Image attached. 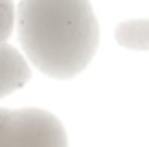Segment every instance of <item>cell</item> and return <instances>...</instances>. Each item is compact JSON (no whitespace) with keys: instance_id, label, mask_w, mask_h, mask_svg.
Returning <instances> with one entry per match:
<instances>
[{"instance_id":"6da1fadb","label":"cell","mask_w":149,"mask_h":147,"mask_svg":"<svg viewBox=\"0 0 149 147\" xmlns=\"http://www.w3.org/2000/svg\"><path fill=\"white\" fill-rule=\"evenodd\" d=\"M19 41L28 61L67 80L95 56L100 28L89 0H19Z\"/></svg>"},{"instance_id":"7a4b0ae2","label":"cell","mask_w":149,"mask_h":147,"mask_svg":"<svg viewBox=\"0 0 149 147\" xmlns=\"http://www.w3.org/2000/svg\"><path fill=\"white\" fill-rule=\"evenodd\" d=\"M0 147H67V134L48 110L0 108Z\"/></svg>"},{"instance_id":"3957f363","label":"cell","mask_w":149,"mask_h":147,"mask_svg":"<svg viewBox=\"0 0 149 147\" xmlns=\"http://www.w3.org/2000/svg\"><path fill=\"white\" fill-rule=\"evenodd\" d=\"M30 80V67L26 59L15 48L0 43V98L22 89Z\"/></svg>"},{"instance_id":"277c9868","label":"cell","mask_w":149,"mask_h":147,"mask_svg":"<svg viewBox=\"0 0 149 147\" xmlns=\"http://www.w3.org/2000/svg\"><path fill=\"white\" fill-rule=\"evenodd\" d=\"M117 43L127 50H149V20H127L115 30Z\"/></svg>"},{"instance_id":"5b68a950","label":"cell","mask_w":149,"mask_h":147,"mask_svg":"<svg viewBox=\"0 0 149 147\" xmlns=\"http://www.w3.org/2000/svg\"><path fill=\"white\" fill-rule=\"evenodd\" d=\"M15 24V4L13 0H0V43H7Z\"/></svg>"}]
</instances>
